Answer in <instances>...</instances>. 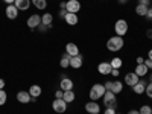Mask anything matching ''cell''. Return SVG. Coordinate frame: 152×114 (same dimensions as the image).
Listing matches in <instances>:
<instances>
[{"mask_svg": "<svg viewBox=\"0 0 152 114\" xmlns=\"http://www.w3.org/2000/svg\"><path fill=\"white\" fill-rule=\"evenodd\" d=\"M17 100H18V102H21V104H29L31 100H32V96L28 91H18L17 93Z\"/></svg>", "mask_w": 152, "mask_h": 114, "instance_id": "9", "label": "cell"}, {"mask_svg": "<svg viewBox=\"0 0 152 114\" xmlns=\"http://www.w3.org/2000/svg\"><path fill=\"white\" fill-rule=\"evenodd\" d=\"M66 9L67 12H72V14H78V11L81 9L79 0H69V2H66Z\"/></svg>", "mask_w": 152, "mask_h": 114, "instance_id": "5", "label": "cell"}, {"mask_svg": "<svg viewBox=\"0 0 152 114\" xmlns=\"http://www.w3.org/2000/svg\"><path fill=\"white\" fill-rule=\"evenodd\" d=\"M40 24H41V17L38 15V14H34V15H31L28 18V28H31V29L38 28Z\"/></svg>", "mask_w": 152, "mask_h": 114, "instance_id": "7", "label": "cell"}, {"mask_svg": "<svg viewBox=\"0 0 152 114\" xmlns=\"http://www.w3.org/2000/svg\"><path fill=\"white\" fill-rule=\"evenodd\" d=\"M143 64L148 67V69H152V59H149V58H146L145 59V62H143Z\"/></svg>", "mask_w": 152, "mask_h": 114, "instance_id": "31", "label": "cell"}, {"mask_svg": "<svg viewBox=\"0 0 152 114\" xmlns=\"http://www.w3.org/2000/svg\"><path fill=\"white\" fill-rule=\"evenodd\" d=\"M140 5H145V6H149V0H140Z\"/></svg>", "mask_w": 152, "mask_h": 114, "instance_id": "39", "label": "cell"}, {"mask_svg": "<svg viewBox=\"0 0 152 114\" xmlns=\"http://www.w3.org/2000/svg\"><path fill=\"white\" fill-rule=\"evenodd\" d=\"M151 113H152V108L149 105H143L140 108V114H151Z\"/></svg>", "mask_w": 152, "mask_h": 114, "instance_id": "29", "label": "cell"}, {"mask_svg": "<svg viewBox=\"0 0 152 114\" xmlns=\"http://www.w3.org/2000/svg\"><path fill=\"white\" fill-rule=\"evenodd\" d=\"M105 93H107V88L104 84H94L90 90V97L91 100H97L99 97H104Z\"/></svg>", "mask_w": 152, "mask_h": 114, "instance_id": "2", "label": "cell"}, {"mask_svg": "<svg viewBox=\"0 0 152 114\" xmlns=\"http://www.w3.org/2000/svg\"><path fill=\"white\" fill-rule=\"evenodd\" d=\"M126 2V0H119V3H125Z\"/></svg>", "mask_w": 152, "mask_h": 114, "instance_id": "47", "label": "cell"}, {"mask_svg": "<svg viewBox=\"0 0 152 114\" xmlns=\"http://www.w3.org/2000/svg\"><path fill=\"white\" fill-rule=\"evenodd\" d=\"M5 12H6V17L11 18V20H15L18 17V9H17L15 5H8Z\"/></svg>", "mask_w": 152, "mask_h": 114, "instance_id": "8", "label": "cell"}, {"mask_svg": "<svg viewBox=\"0 0 152 114\" xmlns=\"http://www.w3.org/2000/svg\"><path fill=\"white\" fill-rule=\"evenodd\" d=\"M145 17H148V18H151V20H152V8H149V9H148V12H146V15H145Z\"/></svg>", "mask_w": 152, "mask_h": 114, "instance_id": "35", "label": "cell"}, {"mask_svg": "<svg viewBox=\"0 0 152 114\" xmlns=\"http://www.w3.org/2000/svg\"><path fill=\"white\" fill-rule=\"evenodd\" d=\"M105 114H116V108H107Z\"/></svg>", "mask_w": 152, "mask_h": 114, "instance_id": "34", "label": "cell"}, {"mask_svg": "<svg viewBox=\"0 0 152 114\" xmlns=\"http://www.w3.org/2000/svg\"><path fill=\"white\" fill-rule=\"evenodd\" d=\"M15 6L18 11H26L31 6V0H15Z\"/></svg>", "mask_w": 152, "mask_h": 114, "instance_id": "17", "label": "cell"}, {"mask_svg": "<svg viewBox=\"0 0 152 114\" xmlns=\"http://www.w3.org/2000/svg\"><path fill=\"white\" fill-rule=\"evenodd\" d=\"M104 85H105V88H107L108 91H111V88H113V81H107Z\"/></svg>", "mask_w": 152, "mask_h": 114, "instance_id": "32", "label": "cell"}, {"mask_svg": "<svg viewBox=\"0 0 152 114\" xmlns=\"http://www.w3.org/2000/svg\"><path fill=\"white\" fill-rule=\"evenodd\" d=\"M59 66L62 67V69H67L69 66H70V55L69 53H64L61 56V61H59Z\"/></svg>", "mask_w": 152, "mask_h": 114, "instance_id": "21", "label": "cell"}, {"mask_svg": "<svg viewBox=\"0 0 152 114\" xmlns=\"http://www.w3.org/2000/svg\"><path fill=\"white\" fill-rule=\"evenodd\" d=\"M52 107H53V110H55L56 113H66V110H67V102H66L64 99H55L53 104H52Z\"/></svg>", "mask_w": 152, "mask_h": 114, "instance_id": "6", "label": "cell"}, {"mask_svg": "<svg viewBox=\"0 0 152 114\" xmlns=\"http://www.w3.org/2000/svg\"><path fill=\"white\" fill-rule=\"evenodd\" d=\"M97 70H99L100 75H110L111 70H113V67H111L110 62H100V64L97 66Z\"/></svg>", "mask_w": 152, "mask_h": 114, "instance_id": "13", "label": "cell"}, {"mask_svg": "<svg viewBox=\"0 0 152 114\" xmlns=\"http://www.w3.org/2000/svg\"><path fill=\"white\" fill-rule=\"evenodd\" d=\"M104 105L107 108H116L117 107V100H116V94H114L113 91H108L104 94Z\"/></svg>", "mask_w": 152, "mask_h": 114, "instance_id": "3", "label": "cell"}, {"mask_svg": "<svg viewBox=\"0 0 152 114\" xmlns=\"http://www.w3.org/2000/svg\"><path fill=\"white\" fill-rule=\"evenodd\" d=\"M114 31H116V34H117L119 37H123L126 32H128V21L123 20V18L117 20L116 24H114Z\"/></svg>", "mask_w": 152, "mask_h": 114, "instance_id": "4", "label": "cell"}, {"mask_svg": "<svg viewBox=\"0 0 152 114\" xmlns=\"http://www.w3.org/2000/svg\"><path fill=\"white\" fill-rule=\"evenodd\" d=\"M132 90H134V93H137V94H143L145 90H146V82H145V81H138V82L132 87Z\"/></svg>", "mask_w": 152, "mask_h": 114, "instance_id": "15", "label": "cell"}, {"mask_svg": "<svg viewBox=\"0 0 152 114\" xmlns=\"http://www.w3.org/2000/svg\"><path fill=\"white\" fill-rule=\"evenodd\" d=\"M148 70H149V69H148L145 64H137V67H135V72H134V73L138 76V78H140V76H145V75L148 73Z\"/></svg>", "mask_w": 152, "mask_h": 114, "instance_id": "20", "label": "cell"}, {"mask_svg": "<svg viewBox=\"0 0 152 114\" xmlns=\"http://www.w3.org/2000/svg\"><path fill=\"white\" fill-rule=\"evenodd\" d=\"M3 87H5V81L0 78V90H3Z\"/></svg>", "mask_w": 152, "mask_h": 114, "instance_id": "40", "label": "cell"}, {"mask_svg": "<svg viewBox=\"0 0 152 114\" xmlns=\"http://www.w3.org/2000/svg\"><path fill=\"white\" fill-rule=\"evenodd\" d=\"M32 3L37 9H46V6H47L46 0H32Z\"/></svg>", "mask_w": 152, "mask_h": 114, "instance_id": "26", "label": "cell"}, {"mask_svg": "<svg viewBox=\"0 0 152 114\" xmlns=\"http://www.w3.org/2000/svg\"><path fill=\"white\" fill-rule=\"evenodd\" d=\"M66 53H69L70 56H76V55H79V49H78V46H76L75 43H67Z\"/></svg>", "mask_w": 152, "mask_h": 114, "instance_id": "12", "label": "cell"}, {"mask_svg": "<svg viewBox=\"0 0 152 114\" xmlns=\"http://www.w3.org/2000/svg\"><path fill=\"white\" fill-rule=\"evenodd\" d=\"M29 93H31L32 97H40V94H41V87H40V85H32V87L29 88Z\"/></svg>", "mask_w": 152, "mask_h": 114, "instance_id": "23", "label": "cell"}, {"mask_svg": "<svg viewBox=\"0 0 152 114\" xmlns=\"http://www.w3.org/2000/svg\"><path fill=\"white\" fill-rule=\"evenodd\" d=\"M64 20H66L67 24H70V26H75V24L79 21V20H78V15H76V14H72V12H67L66 17H64Z\"/></svg>", "mask_w": 152, "mask_h": 114, "instance_id": "18", "label": "cell"}, {"mask_svg": "<svg viewBox=\"0 0 152 114\" xmlns=\"http://www.w3.org/2000/svg\"><path fill=\"white\" fill-rule=\"evenodd\" d=\"M59 6H61V9H66V2H61Z\"/></svg>", "mask_w": 152, "mask_h": 114, "instance_id": "44", "label": "cell"}, {"mask_svg": "<svg viewBox=\"0 0 152 114\" xmlns=\"http://www.w3.org/2000/svg\"><path fill=\"white\" fill-rule=\"evenodd\" d=\"M66 14H67V9H61L59 11V17H66Z\"/></svg>", "mask_w": 152, "mask_h": 114, "instance_id": "37", "label": "cell"}, {"mask_svg": "<svg viewBox=\"0 0 152 114\" xmlns=\"http://www.w3.org/2000/svg\"><path fill=\"white\" fill-rule=\"evenodd\" d=\"M85 111L90 113V114H99L100 113V107L94 102V100H91V102H88L85 105Z\"/></svg>", "mask_w": 152, "mask_h": 114, "instance_id": "10", "label": "cell"}, {"mask_svg": "<svg viewBox=\"0 0 152 114\" xmlns=\"http://www.w3.org/2000/svg\"><path fill=\"white\" fill-rule=\"evenodd\" d=\"M128 114H140V111H137V110H131Z\"/></svg>", "mask_w": 152, "mask_h": 114, "instance_id": "43", "label": "cell"}, {"mask_svg": "<svg viewBox=\"0 0 152 114\" xmlns=\"http://www.w3.org/2000/svg\"><path fill=\"white\" fill-rule=\"evenodd\" d=\"M143 62H145V58H142V56L137 58V64H143Z\"/></svg>", "mask_w": 152, "mask_h": 114, "instance_id": "38", "label": "cell"}, {"mask_svg": "<svg viewBox=\"0 0 152 114\" xmlns=\"http://www.w3.org/2000/svg\"><path fill=\"white\" fill-rule=\"evenodd\" d=\"M138 81H140V79H138V76L132 72V73H126L125 75V82L126 84H128V85H131V87H134Z\"/></svg>", "mask_w": 152, "mask_h": 114, "instance_id": "11", "label": "cell"}, {"mask_svg": "<svg viewBox=\"0 0 152 114\" xmlns=\"http://www.w3.org/2000/svg\"><path fill=\"white\" fill-rule=\"evenodd\" d=\"M151 81H152V75H151Z\"/></svg>", "mask_w": 152, "mask_h": 114, "instance_id": "48", "label": "cell"}, {"mask_svg": "<svg viewBox=\"0 0 152 114\" xmlns=\"http://www.w3.org/2000/svg\"><path fill=\"white\" fill-rule=\"evenodd\" d=\"M113 69H120L122 67V59L120 58H113V61L110 62Z\"/></svg>", "mask_w": 152, "mask_h": 114, "instance_id": "27", "label": "cell"}, {"mask_svg": "<svg viewBox=\"0 0 152 114\" xmlns=\"http://www.w3.org/2000/svg\"><path fill=\"white\" fill-rule=\"evenodd\" d=\"M151 114H152V113H151Z\"/></svg>", "mask_w": 152, "mask_h": 114, "instance_id": "50", "label": "cell"}, {"mask_svg": "<svg viewBox=\"0 0 152 114\" xmlns=\"http://www.w3.org/2000/svg\"><path fill=\"white\" fill-rule=\"evenodd\" d=\"M61 90L62 91H67V90H73V82L69 78H62L61 79Z\"/></svg>", "mask_w": 152, "mask_h": 114, "instance_id": "16", "label": "cell"}, {"mask_svg": "<svg viewBox=\"0 0 152 114\" xmlns=\"http://www.w3.org/2000/svg\"><path fill=\"white\" fill-rule=\"evenodd\" d=\"M5 2H6L8 5H12V3H15V0H5Z\"/></svg>", "mask_w": 152, "mask_h": 114, "instance_id": "45", "label": "cell"}, {"mask_svg": "<svg viewBox=\"0 0 152 114\" xmlns=\"http://www.w3.org/2000/svg\"><path fill=\"white\" fill-rule=\"evenodd\" d=\"M38 28H40V31H41V32H44V31L47 29V26H44V24H40V26H38Z\"/></svg>", "mask_w": 152, "mask_h": 114, "instance_id": "41", "label": "cell"}, {"mask_svg": "<svg viewBox=\"0 0 152 114\" xmlns=\"http://www.w3.org/2000/svg\"><path fill=\"white\" fill-rule=\"evenodd\" d=\"M148 9H149V6H145V5H140V3H138V5L135 6V14L145 17V15H146V12H148Z\"/></svg>", "mask_w": 152, "mask_h": 114, "instance_id": "22", "label": "cell"}, {"mask_svg": "<svg viewBox=\"0 0 152 114\" xmlns=\"http://www.w3.org/2000/svg\"><path fill=\"white\" fill-rule=\"evenodd\" d=\"M82 66V55H76V56H70V67L73 69H79Z\"/></svg>", "mask_w": 152, "mask_h": 114, "instance_id": "14", "label": "cell"}, {"mask_svg": "<svg viewBox=\"0 0 152 114\" xmlns=\"http://www.w3.org/2000/svg\"><path fill=\"white\" fill-rule=\"evenodd\" d=\"M62 99H64L67 104L73 102V100H75V93H73V90H67V91H64V96H62Z\"/></svg>", "mask_w": 152, "mask_h": 114, "instance_id": "24", "label": "cell"}, {"mask_svg": "<svg viewBox=\"0 0 152 114\" xmlns=\"http://www.w3.org/2000/svg\"><path fill=\"white\" fill-rule=\"evenodd\" d=\"M122 88H123V84H122L120 81H114V82H113V88H111V91H113L114 94H117V93H120V91H122Z\"/></svg>", "mask_w": 152, "mask_h": 114, "instance_id": "25", "label": "cell"}, {"mask_svg": "<svg viewBox=\"0 0 152 114\" xmlns=\"http://www.w3.org/2000/svg\"><path fill=\"white\" fill-rule=\"evenodd\" d=\"M111 73H113V76H116V78H117V76H119V69H113Z\"/></svg>", "mask_w": 152, "mask_h": 114, "instance_id": "36", "label": "cell"}, {"mask_svg": "<svg viewBox=\"0 0 152 114\" xmlns=\"http://www.w3.org/2000/svg\"><path fill=\"white\" fill-rule=\"evenodd\" d=\"M145 93H146V94L152 99V82H151L149 85H146V90H145Z\"/></svg>", "mask_w": 152, "mask_h": 114, "instance_id": "30", "label": "cell"}, {"mask_svg": "<svg viewBox=\"0 0 152 114\" xmlns=\"http://www.w3.org/2000/svg\"><path fill=\"white\" fill-rule=\"evenodd\" d=\"M6 99H8V96H6L5 90H0V105H5L6 104Z\"/></svg>", "mask_w": 152, "mask_h": 114, "instance_id": "28", "label": "cell"}, {"mask_svg": "<svg viewBox=\"0 0 152 114\" xmlns=\"http://www.w3.org/2000/svg\"><path fill=\"white\" fill-rule=\"evenodd\" d=\"M116 114H119V113H116Z\"/></svg>", "mask_w": 152, "mask_h": 114, "instance_id": "49", "label": "cell"}, {"mask_svg": "<svg viewBox=\"0 0 152 114\" xmlns=\"http://www.w3.org/2000/svg\"><path fill=\"white\" fill-rule=\"evenodd\" d=\"M148 58H149V59H152V49L149 50V53H148Z\"/></svg>", "mask_w": 152, "mask_h": 114, "instance_id": "46", "label": "cell"}, {"mask_svg": "<svg viewBox=\"0 0 152 114\" xmlns=\"http://www.w3.org/2000/svg\"><path fill=\"white\" fill-rule=\"evenodd\" d=\"M146 35H148V38H152V29H148Z\"/></svg>", "mask_w": 152, "mask_h": 114, "instance_id": "42", "label": "cell"}, {"mask_svg": "<svg viewBox=\"0 0 152 114\" xmlns=\"http://www.w3.org/2000/svg\"><path fill=\"white\" fill-rule=\"evenodd\" d=\"M55 96H56V99H62V96H64V91H62V90H58V91L55 93Z\"/></svg>", "mask_w": 152, "mask_h": 114, "instance_id": "33", "label": "cell"}, {"mask_svg": "<svg viewBox=\"0 0 152 114\" xmlns=\"http://www.w3.org/2000/svg\"><path fill=\"white\" fill-rule=\"evenodd\" d=\"M123 47V38L116 35V37H111L110 40L107 41V49L111 50V52H119V50Z\"/></svg>", "mask_w": 152, "mask_h": 114, "instance_id": "1", "label": "cell"}, {"mask_svg": "<svg viewBox=\"0 0 152 114\" xmlns=\"http://www.w3.org/2000/svg\"><path fill=\"white\" fill-rule=\"evenodd\" d=\"M52 21H53V17H52V14H49V12H46V14L41 17V24H44V26H47V28L52 26Z\"/></svg>", "mask_w": 152, "mask_h": 114, "instance_id": "19", "label": "cell"}]
</instances>
